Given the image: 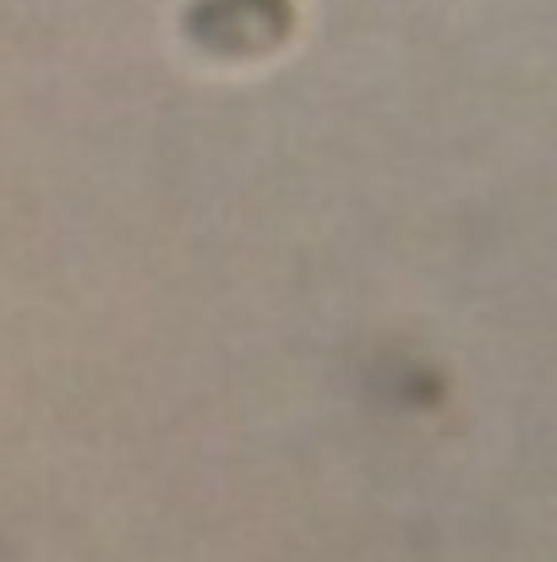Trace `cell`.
<instances>
[{"label":"cell","mask_w":557,"mask_h":562,"mask_svg":"<svg viewBox=\"0 0 557 562\" xmlns=\"http://www.w3.org/2000/svg\"><path fill=\"white\" fill-rule=\"evenodd\" d=\"M290 22H296L290 0H197L186 11L191 38L208 49H230V55L279 44L290 33Z\"/></svg>","instance_id":"6da1fadb"}]
</instances>
